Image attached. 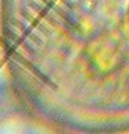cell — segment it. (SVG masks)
Masks as SVG:
<instances>
[{"instance_id": "obj_1", "label": "cell", "mask_w": 129, "mask_h": 134, "mask_svg": "<svg viewBox=\"0 0 129 134\" xmlns=\"http://www.w3.org/2000/svg\"><path fill=\"white\" fill-rule=\"evenodd\" d=\"M36 27L33 73L53 120L129 131V0H39Z\"/></svg>"}]
</instances>
